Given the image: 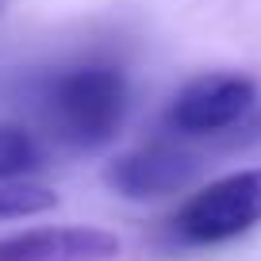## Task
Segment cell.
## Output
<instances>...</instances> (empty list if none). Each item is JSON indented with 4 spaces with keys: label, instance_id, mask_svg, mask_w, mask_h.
Masks as SVG:
<instances>
[{
    "label": "cell",
    "instance_id": "1",
    "mask_svg": "<svg viewBox=\"0 0 261 261\" xmlns=\"http://www.w3.org/2000/svg\"><path fill=\"white\" fill-rule=\"evenodd\" d=\"M127 77L112 62H81L58 69L35 92L39 119L62 146L73 150H96L112 142L127 119Z\"/></svg>",
    "mask_w": 261,
    "mask_h": 261
},
{
    "label": "cell",
    "instance_id": "2",
    "mask_svg": "<svg viewBox=\"0 0 261 261\" xmlns=\"http://www.w3.org/2000/svg\"><path fill=\"white\" fill-rule=\"evenodd\" d=\"M261 223V169H238L204 185L173 212V246H219Z\"/></svg>",
    "mask_w": 261,
    "mask_h": 261
},
{
    "label": "cell",
    "instance_id": "3",
    "mask_svg": "<svg viewBox=\"0 0 261 261\" xmlns=\"http://www.w3.org/2000/svg\"><path fill=\"white\" fill-rule=\"evenodd\" d=\"M257 108V85L246 73H200L173 96L169 123L180 139H212L246 123Z\"/></svg>",
    "mask_w": 261,
    "mask_h": 261
},
{
    "label": "cell",
    "instance_id": "4",
    "mask_svg": "<svg viewBox=\"0 0 261 261\" xmlns=\"http://www.w3.org/2000/svg\"><path fill=\"white\" fill-rule=\"evenodd\" d=\"M196 173V154H188L177 142H150L130 154L115 158L108 165L104 180L127 200H146V196H165L177 192L180 185H188V177Z\"/></svg>",
    "mask_w": 261,
    "mask_h": 261
},
{
    "label": "cell",
    "instance_id": "5",
    "mask_svg": "<svg viewBox=\"0 0 261 261\" xmlns=\"http://www.w3.org/2000/svg\"><path fill=\"white\" fill-rule=\"evenodd\" d=\"M119 238L100 227H31L0 238V261H112Z\"/></svg>",
    "mask_w": 261,
    "mask_h": 261
},
{
    "label": "cell",
    "instance_id": "6",
    "mask_svg": "<svg viewBox=\"0 0 261 261\" xmlns=\"http://www.w3.org/2000/svg\"><path fill=\"white\" fill-rule=\"evenodd\" d=\"M42 165V146L27 127L0 123V185H16Z\"/></svg>",
    "mask_w": 261,
    "mask_h": 261
},
{
    "label": "cell",
    "instance_id": "7",
    "mask_svg": "<svg viewBox=\"0 0 261 261\" xmlns=\"http://www.w3.org/2000/svg\"><path fill=\"white\" fill-rule=\"evenodd\" d=\"M58 204V196L42 185H0V219H19V215H39Z\"/></svg>",
    "mask_w": 261,
    "mask_h": 261
}]
</instances>
